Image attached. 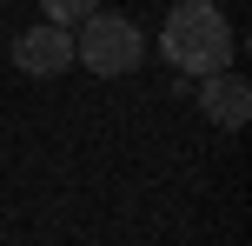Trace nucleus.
<instances>
[{"label":"nucleus","instance_id":"1","mask_svg":"<svg viewBox=\"0 0 252 246\" xmlns=\"http://www.w3.org/2000/svg\"><path fill=\"white\" fill-rule=\"evenodd\" d=\"M159 53L179 67L186 80H206V73H226L232 60V27L213 0H179L159 27Z\"/></svg>","mask_w":252,"mask_h":246},{"label":"nucleus","instance_id":"2","mask_svg":"<svg viewBox=\"0 0 252 246\" xmlns=\"http://www.w3.org/2000/svg\"><path fill=\"white\" fill-rule=\"evenodd\" d=\"M73 60L87 73H100V80H120V73H133L146 60V34L126 13H87L80 34H73Z\"/></svg>","mask_w":252,"mask_h":246},{"label":"nucleus","instance_id":"3","mask_svg":"<svg viewBox=\"0 0 252 246\" xmlns=\"http://www.w3.org/2000/svg\"><path fill=\"white\" fill-rule=\"evenodd\" d=\"M13 67H20V73H33V80L66 73V67H73V27H53V20L27 27V34L13 40Z\"/></svg>","mask_w":252,"mask_h":246},{"label":"nucleus","instance_id":"4","mask_svg":"<svg viewBox=\"0 0 252 246\" xmlns=\"http://www.w3.org/2000/svg\"><path fill=\"white\" fill-rule=\"evenodd\" d=\"M199 106H206V120H219V127H246L252 120V87L239 73H206Z\"/></svg>","mask_w":252,"mask_h":246},{"label":"nucleus","instance_id":"5","mask_svg":"<svg viewBox=\"0 0 252 246\" xmlns=\"http://www.w3.org/2000/svg\"><path fill=\"white\" fill-rule=\"evenodd\" d=\"M40 13H47L53 27H80L87 13H100V0H40Z\"/></svg>","mask_w":252,"mask_h":246}]
</instances>
